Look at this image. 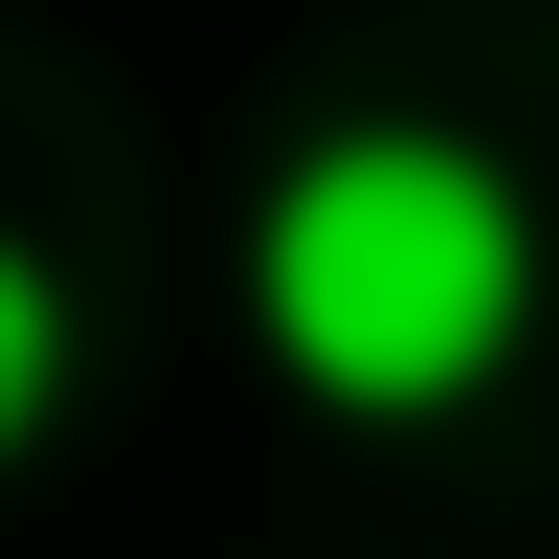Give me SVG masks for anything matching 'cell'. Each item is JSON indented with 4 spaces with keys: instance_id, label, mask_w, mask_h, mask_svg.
Listing matches in <instances>:
<instances>
[{
    "instance_id": "6da1fadb",
    "label": "cell",
    "mask_w": 559,
    "mask_h": 559,
    "mask_svg": "<svg viewBox=\"0 0 559 559\" xmlns=\"http://www.w3.org/2000/svg\"><path fill=\"white\" fill-rule=\"evenodd\" d=\"M247 313L336 426H448L537 336V202L471 134H313L247 202Z\"/></svg>"
},
{
    "instance_id": "7a4b0ae2",
    "label": "cell",
    "mask_w": 559,
    "mask_h": 559,
    "mask_svg": "<svg viewBox=\"0 0 559 559\" xmlns=\"http://www.w3.org/2000/svg\"><path fill=\"white\" fill-rule=\"evenodd\" d=\"M45 403H68V269H45L23 224H0V471L45 448Z\"/></svg>"
}]
</instances>
